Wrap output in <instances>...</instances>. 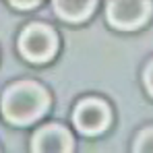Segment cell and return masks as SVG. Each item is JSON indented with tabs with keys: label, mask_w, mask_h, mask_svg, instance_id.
Here are the masks:
<instances>
[{
	"label": "cell",
	"mask_w": 153,
	"mask_h": 153,
	"mask_svg": "<svg viewBox=\"0 0 153 153\" xmlns=\"http://www.w3.org/2000/svg\"><path fill=\"white\" fill-rule=\"evenodd\" d=\"M108 21L116 29H137L151 15L149 0H110L108 2Z\"/></svg>",
	"instance_id": "obj_3"
},
{
	"label": "cell",
	"mask_w": 153,
	"mask_h": 153,
	"mask_svg": "<svg viewBox=\"0 0 153 153\" xmlns=\"http://www.w3.org/2000/svg\"><path fill=\"white\" fill-rule=\"evenodd\" d=\"M56 50H58V37L54 29L44 23L27 25L19 37V52L29 62H35V64L48 62L54 58Z\"/></svg>",
	"instance_id": "obj_2"
},
{
	"label": "cell",
	"mask_w": 153,
	"mask_h": 153,
	"mask_svg": "<svg viewBox=\"0 0 153 153\" xmlns=\"http://www.w3.org/2000/svg\"><path fill=\"white\" fill-rule=\"evenodd\" d=\"M134 151H153V126L141 130L134 141Z\"/></svg>",
	"instance_id": "obj_7"
},
{
	"label": "cell",
	"mask_w": 153,
	"mask_h": 153,
	"mask_svg": "<svg viewBox=\"0 0 153 153\" xmlns=\"http://www.w3.org/2000/svg\"><path fill=\"white\" fill-rule=\"evenodd\" d=\"M54 10L68 23H81L95 10V0H54Z\"/></svg>",
	"instance_id": "obj_6"
},
{
	"label": "cell",
	"mask_w": 153,
	"mask_h": 153,
	"mask_svg": "<svg viewBox=\"0 0 153 153\" xmlns=\"http://www.w3.org/2000/svg\"><path fill=\"white\" fill-rule=\"evenodd\" d=\"M48 105H50L48 91L33 81L15 83L2 93V114L10 124L17 126L31 124L39 116H44Z\"/></svg>",
	"instance_id": "obj_1"
},
{
	"label": "cell",
	"mask_w": 153,
	"mask_h": 153,
	"mask_svg": "<svg viewBox=\"0 0 153 153\" xmlns=\"http://www.w3.org/2000/svg\"><path fill=\"white\" fill-rule=\"evenodd\" d=\"M73 137L60 124H46L33 132L31 149L33 151H73Z\"/></svg>",
	"instance_id": "obj_5"
},
{
	"label": "cell",
	"mask_w": 153,
	"mask_h": 153,
	"mask_svg": "<svg viewBox=\"0 0 153 153\" xmlns=\"http://www.w3.org/2000/svg\"><path fill=\"white\" fill-rule=\"evenodd\" d=\"M145 87H147L149 95H153V62H149L145 68Z\"/></svg>",
	"instance_id": "obj_8"
},
{
	"label": "cell",
	"mask_w": 153,
	"mask_h": 153,
	"mask_svg": "<svg viewBox=\"0 0 153 153\" xmlns=\"http://www.w3.org/2000/svg\"><path fill=\"white\" fill-rule=\"evenodd\" d=\"M15 6H21V8H31L35 4H39V0H10Z\"/></svg>",
	"instance_id": "obj_9"
},
{
	"label": "cell",
	"mask_w": 153,
	"mask_h": 153,
	"mask_svg": "<svg viewBox=\"0 0 153 153\" xmlns=\"http://www.w3.org/2000/svg\"><path fill=\"white\" fill-rule=\"evenodd\" d=\"M110 118H112L110 108L102 100H95V97L83 100L75 108V114H73L75 126L83 134H100L102 130L108 128Z\"/></svg>",
	"instance_id": "obj_4"
}]
</instances>
